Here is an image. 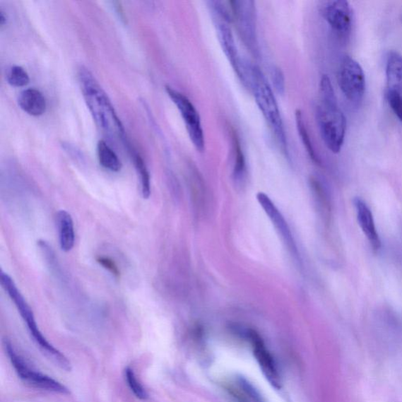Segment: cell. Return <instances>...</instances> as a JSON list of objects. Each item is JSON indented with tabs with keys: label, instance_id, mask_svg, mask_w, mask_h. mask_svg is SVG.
Here are the masks:
<instances>
[{
	"label": "cell",
	"instance_id": "9",
	"mask_svg": "<svg viewBox=\"0 0 402 402\" xmlns=\"http://www.w3.org/2000/svg\"><path fill=\"white\" fill-rule=\"evenodd\" d=\"M249 335L252 344L254 356H255L264 377L271 386L278 390L280 389V375L271 353L266 348L262 338L256 331L251 330Z\"/></svg>",
	"mask_w": 402,
	"mask_h": 402
},
{
	"label": "cell",
	"instance_id": "2",
	"mask_svg": "<svg viewBox=\"0 0 402 402\" xmlns=\"http://www.w3.org/2000/svg\"><path fill=\"white\" fill-rule=\"evenodd\" d=\"M79 81L84 100L97 126L105 131L124 136V129L121 119L93 74L82 67L79 71Z\"/></svg>",
	"mask_w": 402,
	"mask_h": 402
},
{
	"label": "cell",
	"instance_id": "8",
	"mask_svg": "<svg viewBox=\"0 0 402 402\" xmlns=\"http://www.w3.org/2000/svg\"><path fill=\"white\" fill-rule=\"evenodd\" d=\"M321 13L338 37L343 40L350 38L354 22V13L348 1L331 0L323 2L321 5Z\"/></svg>",
	"mask_w": 402,
	"mask_h": 402
},
{
	"label": "cell",
	"instance_id": "12",
	"mask_svg": "<svg viewBox=\"0 0 402 402\" xmlns=\"http://www.w3.org/2000/svg\"><path fill=\"white\" fill-rule=\"evenodd\" d=\"M257 199L261 206L264 208L266 214L270 216L271 220L275 225V227L280 231L282 237H284L285 242H287L289 249L292 252H295V247L294 244L292 236L290 230H289L285 218L276 207H275L273 202L269 197L263 193H259L257 195Z\"/></svg>",
	"mask_w": 402,
	"mask_h": 402
},
{
	"label": "cell",
	"instance_id": "26",
	"mask_svg": "<svg viewBox=\"0 0 402 402\" xmlns=\"http://www.w3.org/2000/svg\"><path fill=\"white\" fill-rule=\"evenodd\" d=\"M401 20H402V13H401Z\"/></svg>",
	"mask_w": 402,
	"mask_h": 402
},
{
	"label": "cell",
	"instance_id": "25",
	"mask_svg": "<svg viewBox=\"0 0 402 402\" xmlns=\"http://www.w3.org/2000/svg\"><path fill=\"white\" fill-rule=\"evenodd\" d=\"M6 22V17L4 15V12L0 11V25L4 26Z\"/></svg>",
	"mask_w": 402,
	"mask_h": 402
},
{
	"label": "cell",
	"instance_id": "24",
	"mask_svg": "<svg viewBox=\"0 0 402 402\" xmlns=\"http://www.w3.org/2000/svg\"><path fill=\"white\" fill-rule=\"evenodd\" d=\"M97 262L109 271L116 278L119 277V271L116 264L108 257L100 256L97 258Z\"/></svg>",
	"mask_w": 402,
	"mask_h": 402
},
{
	"label": "cell",
	"instance_id": "18",
	"mask_svg": "<svg viewBox=\"0 0 402 402\" xmlns=\"http://www.w3.org/2000/svg\"><path fill=\"white\" fill-rule=\"evenodd\" d=\"M132 157L134 165H135L136 171L139 175L141 189H142L143 196L145 199H148L151 194L150 172L148 171L143 159L140 157L139 154L134 153Z\"/></svg>",
	"mask_w": 402,
	"mask_h": 402
},
{
	"label": "cell",
	"instance_id": "21",
	"mask_svg": "<svg viewBox=\"0 0 402 402\" xmlns=\"http://www.w3.org/2000/svg\"><path fill=\"white\" fill-rule=\"evenodd\" d=\"M232 141H234V148L235 153V174L236 176H239L242 175L244 171L245 159L241 143H240V141L235 135V133H234V136H232Z\"/></svg>",
	"mask_w": 402,
	"mask_h": 402
},
{
	"label": "cell",
	"instance_id": "23",
	"mask_svg": "<svg viewBox=\"0 0 402 402\" xmlns=\"http://www.w3.org/2000/svg\"><path fill=\"white\" fill-rule=\"evenodd\" d=\"M387 100L394 114L402 123V95L395 93V91L388 90Z\"/></svg>",
	"mask_w": 402,
	"mask_h": 402
},
{
	"label": "cell",
	"instance_id": "6",
	"mask_svg": "<svg viewBox=\"0 0 402 402\" xmlns=\"http://www.w3.org/2000/svg\"><path fill=\"white\" fill-rule=\"evenodd\" d=\"M229 3L232 20H235L244 45L254 54H258L256 3L252 0H235Z\"/></svg>",
	"mask_w": 402,
	"mask_h": 402
},
{
	"label": "cell",
	"instance_id": "20",
	"mask_svg": "<svg viewBox=\"0 0 402 402\" xmlns=\"http://www.w3.org/2000/svg\"><path fill=\"white\" fill-rule=\"evenodd\" d=\"M124 377L131 392L135 394V396L140 399L146 401L149 398V394L145 389L144 386L141 384L137 379L135 372L128 367L124 371Z\"/></svg>",
	"mask_w": 402,
	"mask_h": 402
},
{
	"label": "cell",
	"instance_id": "14",
	"mask_svg": "<svg viewBox=\"0 0 402 402\" xmlns=\"http://www.w3.org/2000/svg\"><path fill=\"white\" fill-rule=\"evenodd\" d=\"M56 223L61 249L65 252L71 251L75 244L74 223L71 215L66 210L59 211L56 215Z\"/></svg>",
	"mask_w": 402,
	"mask_h": 402
},
{
	"label": "cell",
	"instance_id": "11",
	"mask_svg": "<svg viewBox=\"0 0 402 402\" xmlns=\"http://www.w3.org/2000/svg\"><path fill=\"white\" fill-rule=\"evenodd\" d=\"M354 204L360 227H361L367 239L369 240L372 249L375 251L379 250L381 241L370 208L360 197H355Z\"/></svg>",
	"mask_w": 402,
	"mask_h": 402
},
{
	"label": "cell",
	"instance_id": "13",
	"mask_svg": "<svg viewBox=\"0 0 402 402\" xmlns=\"http://www.w3.org/2000/svg\"><path fill=\"white\" fill-rule=\"evenodd\" d=\"M18 105L26 114L32 117H40L47 110V102L43 94L34 88L25 89L18 97Z\"/></svg>",
	"mask_w": 402,
	"mask_h": 402
},
{
	"label": "cell",
	"instance_id": "22",
	"mask_svg": "<svg viewBox=\"0 0 402 402\" xmlns=\"http://www.w3.org/2000/svg\"><path fill=\"white\" fill-rule=\"evenodd\" d=\"M271 77L275 90L280 95H284L285 91V78L281 69L277 66H273L271 69Z\"/></svg>",
	"mask_w": 402,
	"mask_h": 402
},
{
	"label": "cell",
	"instance_id": "3",
	"mask_svg": "<svg viewBox=\"0 0 402 402\" xmlns=\"http://www.w3.org/2000/svg\"><path fill=\"white\" fill-rule=\"evenodd\" d=\"M316 114L324 144L331 152L340 153L344 143L347 119L337 101H321Z\"/></svg>",
	"mask_w": 402,
	"mask_h": 402
},
{
	"label": "cell",
	"instance_id": "1",
	"mask_svg": "<svg viewBox=\"0 0 402 402\" xmlns=\"http://www.w3.org/2000/svg\"><path fill=\"white\" fill-rule=\"evenodd\" d=\"M246 85L252 90L256 102L280 146L288 152V143L283 121L273 90L259 67L247 62Z\"/></svg>",
	"mask_w": 402,
	"mask_h": 402
},
{
	"label": "cell",
	"instance_id": "10",
	"mask_svg": "<svg viewBox=\"0 0 402 402\" xmlns=\"http://www.w3.org/2000/svg\"><path fill=\"white\" fill-rule=\"evenodd\" d=\"M216 20V31L218 41L232 69L245 85V61L241 58L237 51L234 34L227 23L220 19Z\"/></svg>",
	"mask_w": 402,
	"mask_h": 402
},
{
	"label": "cell",
	"instance_id": "16",
	"mask_svg": "<svg viewBox=\"0 0 402 402\" xmlns=\"http://www.w3.org/2000/svg\"><path fill=\"white\" fill-rule=\"evenodd\" d=\"M97 158L100 165L107 170L112 172H119L122 169V163L117 153L111 149L110 146L100 140L97 146Z\"/></svg>",
	"mask_w": 402,
	"mask_h": 402
},
{
	"label": "cell",
	"instance_id": "5",
	"mask_svg": "<svg viewBox=\"0 0 402 402\" xmlns=\"http://www.w3.org/2000/svg\"><path fill=\"white\" fill-rule=\"evenodd\" d=\"M166 93L171 98L184 122L189 137L194 146L199 152L206 149V138H204L201 117L194 105L189 98L170 86H166Z\"/></svg>",
	"mask_w": 402,
	"mask_h": 402
},
{
	"label": "cell",
	"instance_id": "19",
	"mask_svg": "<svg viewBox=\"0 0 402 402\" xmlns=\"http://www.w3.org/2000/svg\"><path fill=\"white\" fill-rule=\"evenodd\" d=\"M6 80L12 87L23 88L29 84L30 76L23 67L15 66L11 67L6 74Z\"/></svg>",
	"mask_w": 402,
	"mask_h": 402
},
{
	"label": "cell",
	"instance_id": "7",
	"mask_svg": "<svg viewBox=\"0 0 402 402\" xmlns=\"http://www.w3.org/2000/svg\"><path fill=\"white\" fill-rule=\"evenodd\" d=\"M338 83L349 102L357 105L362 103L365 91V76L361 65L345 56L338 72Z\"/></svg>",
	"mask_w": 402,
	"mask_h": 402
},
{
	"label": "cell",
	"instance_id": "17",
	"mask_svg": "<svg viewBox=\"0 0 402 402\" xmlns=\"http://www.w3.org/2000/svg\"><path fill=\"white\" fill-rule=\"evenodd\" d=\"M295 123L296 126H297V130L300 134L302 143L306 148L309 156L315 162V163L319 164L320 160L319 157L317 156V153L312 142V138L309 137L307 126L305 122V119H303L302 112L299 110L295 112Z\"/></svg>",
	"mask_w": 402,
	"mask_h": 402
},
{
	"label": "cell",
	"instance_id": "15",
	"mask_svg": "<svg viewBox=\"0 0 402 402\" xmlns=\"http://www.w3.org/2000/svg\"><path fill=\"white\" fill-rule=\"evenodd\" d=\"M386 74L388 90L402 95V55L391 52L387 55Z\"/></svg>",
	"mask_w": 402,
	"mask_h": 402
},
{
	"label": "cell",
	"instance_id": "4",
	"mask_svg": "<svg viewBox=\"0 0 402 402\" xmlns=\"http://www.w3.org/2000/svg\"><path fill=\"white\" fill-rule=\"evenodd\" d=\"M4 345L6 355H8L13 369H15L17 375L23 382L44 391L61 394H70L68 388L59 383V381L31 368L25 361V359L13 348L11 341L6 338Z\"/></svg>",
	"mask_w": 402,
	"mask_h": 402
}]
</instances>
